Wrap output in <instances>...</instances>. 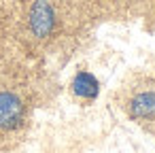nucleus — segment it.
<instances>
[{
    "instance_id": "1",
    "label": "nucleus",
    "mask_w": 155,
    "mask_h": 153,
    "mask_svg": "<svg viewBox=\"0 0 155 153\" xmlns=\"http://www.w3.org/2000/svg\"><path fill=\"white\" fill-rule=\"evenodd\" d=\"M28 28L34 38L45 41L58 28V13L51 0H34L28 11Z\"/></svg>"
},
{
    "instance_id": "2",
    "label": "nucleus",
    "mask_w": 155,
    "mask_h": 153,
    "mask_svg": "<svg viewBox=\"0 0 155 153\" xmlns=\"http://www.w3.org/2000/svg\"><path fill=\"white\" fill-rule=\"evenodd\" d=\"M26 121L24 98L13 89H0V132H15Z\"/></svg>"
},
{
    "instance_id": "3",
    "label": "nucleus",
    "mask_w": 155,
    "mask_h": 153,
    "mask_svg": "<svg viewBox=\"0 0 155 153\" xmlns=\"http://www.w3.org/2000/svg\"><path fill=\"white\" fill-rule=\"evenodd\" d=\"M127 113L136 121H155V89L136 91L127 102Z\"/></svg>"
},
{
    "instance_id": "4",
    "label": "nucleus",
    "mask_w": 155,
    "mask_h": 153,
    "mask_svg": "<svg viewBox=\"0 0 155 153\" xmlns=\"http://www.w3.org/2000/svg\"><path fill=\"white\" fill-rule=\"evenodd\" d=\"M72 89H74L77 96H81L85 100H91V98L98 96V81L89 72H79L72 81Z\"/></svg>"
}]
</instances>
